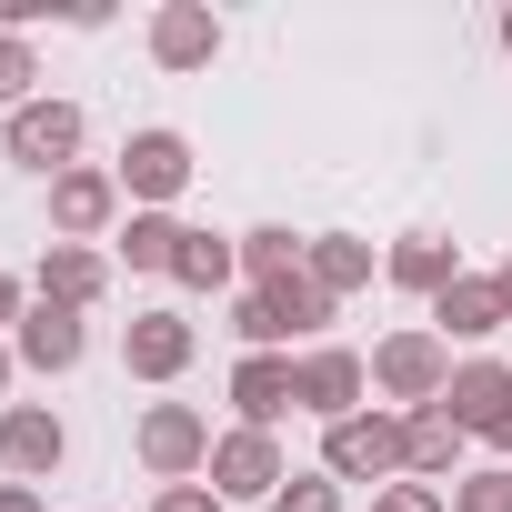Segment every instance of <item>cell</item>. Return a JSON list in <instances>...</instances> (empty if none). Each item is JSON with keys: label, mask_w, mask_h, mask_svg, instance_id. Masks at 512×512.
<instances>
[{"label": "cell", "mask_w": 512, "mask_h": 512, "mask_svg": "<svg viewBox=\"0 0 512 512\" xmlns=\"http://www.w3.org/2000/svg\"><path fill=\"white\" fill-rule=\"evenodd\" d=\"M201 362V322L191 312H131L121 322V372L131 382H181Z\"/></svg>", "instance_id": "cell-10"}, {"label": "cell", "mask_w": 512, "mask_h": 512, "mask_svg": "<svg viewBox=\"0 0 512 512\" xmlns=\"http://www.w3.org/2000/svg\"><path fill=\"white\" fill-rule=\"evenodd\" d=\"M292 412H302V372H292V352H241V362H231V422L282 432Z\"/></svg>", "instance_id": "cell-13"}, {"label": "cell", "mask_w": 512, "mask_h": 512, "mask_svg": "<svg viewBox=\"0 0 512 512\" xmlns=\"http://www.w3.org/2000/svg\"><path fill=\"white\" fill-rule=\"evenodd\" d=\"M21 101H41V51L31 31H0V111H21Z\"/></svg>", "instance_id": "cell-24"}, {"label": "cell", "mask_w": 512, "mask_h": 512, "mask_svg": "<svg viewBox=\"0 0 512 512\" xmlns=\"http://www.w3.org/2000/svg\"><path fill=\"white\" fill-rule=\"evenodd\" d=\"M382 512H452V492H432V482H392Z\"/></svg>", "instance_id": "cell-28"}, {"label": "cell", "mask_w": 512, "mask_h": 512, "mask_svg": "<svg viewBox=\"0 0 512 512\" xmlns=\"http://www.w3.org/2000/svg\"><path fill=\"white\" fill-rule=\"evenodd\" d=\"M332 292L312 282V272H292V282H272V292H241L231 302V332H241V352H312L322 332H332Z\"/></svg>", "instance_id": "cell-1"}, {"label": "cell", "mask_w": 512, "mask_h": 512, "mask_svg": "<svg viewBox=\"0 0 512 512\" xmlns=\"http://www.w3.org/2000/svg\"><path fill=\"white\" fill-rule=\"evenodd\" d=\"M272 512H342V482H332V472L312 462V472H292V482L272 492Z\"/></svg>", "instance_id": "cell-26"}, {"label": "cell", "mask_w": 512, "mask_h": 512, "mask_svg": "<svg viewBox=\"0 0 512 512\" xmlns=\"http://www.w3.org/2000/svg\"><path fill=\"white\" fill-rule=\"evenodd\" d=\"M452 512H512V462H482L452 482Z\"/></svg>", "instance_id": "cell-25"}, {"label": "cell", "mask_w": 512, "mask_h": 512, "mask_svg": "<svg viewBox=\"0 0 512 512\" xmlns=\"http://www.w3.org/2000/svg\"><path fill=\"white\" fill-rule=\"evenodd\" d=\"M181 241H191V221H181V211H131V221L111 231V262H121V272H151V282H171Z\"/></svg>", "instance_id": "cell-20"}, {"label": "cell", "mask_w": 512, "mask_h": 512, "mask_svg": "<svg viewBox=\"0 0 512 512\" xmlns=\"http://www.w3.org/2000/svg\"><path fill=\"white\" fill-rule=\"evenodd\" d=\"M0 512H51V502H41V482H0Z\"/></svg>", "instance_id": "cell-30"}, {"label": "cell", "mask_w": 512, "mask_h": 512, "mask_svg": "<svg viewBox=\"0 0 512 512\" xmlns=\"http://www.w3.org/2000/svg\"><path fill=\"white\" fill-rule=\"evenodd\" d=\"M382 282H392V292H412V302H442V292L462 282V251H452L442 231H402V241L382 251Z\"/></svg>", "instance_id": "cell-18"}, {"label": "cell", "mask_w": 512, "mask_h": 512, "mask_svg": "<svg viewBox=\"0 0 512 512\" xmlns=\"http://www.w3.org/2000/svg\"><path fill=\"white\" fill-rule=\"evenodd\" d=\"M442 412H452L472 442H492V452L512 462V362H452V392H442Z\"/></svg>", "instance_id": "cell-11"}, {"label": "cell", "mask_w": 512, "mask_h": 512, "mask_svg": "<svg viewBox=\"0 0 512 512\" xmlns=\"http://www.w3.org/2000/svg\"><path fill=\"white\" fill-rule=\"evenodd\" d=\"M372 392H382V412H432V402L452 392V342H442L432 322L382 332V342H372Z\"/></svg>", "instance_id": "cell-2"}, {"label": "cell", "mask_w": 512, "mask_h": 512, "mask_svg": "<svg viewBox=\"0 0 512 512\" xmlns=\"http://www.w3.org/2000/svg\"><path fill=\"white\" fill-rule=\"evenodd\" d=\"M302 251H312V241H302L292 221H251V231H241V292L292 282V272H302Z\"/></svg>", "instance_id": "cell-23"}, {"label": "cell", "mask_w": 512, "mask_h": 512, "mask_svg": "<svg viewBox=\"0 0 512 512\" xmlns=\"http://www.w3.org/2000/svg\"><path fill=\"white\" fill-rule=\"evenodd\" d=\"M211 412L201 402H141V422H131V452H141V472L151 482H201L211 472Z\"/></svg>", "instance_id": "cell-5"}, {"label": "cell", "mask_w": 512, "mask_h": 512, "mask_svg": "<svg viewBox=\"0 0 512 512\" xmlns=\"http://www.w3.org/2000/svg\"><path fill=\"white\" fill-rule=\"evenodd\" d=\"M171 282H181V292H211V302H221V292L241 282V231H201V221H191V241H181Z\"/></svg>", "instance_id": "cell-22"}, {"label": "cell", "mask_w": 512, "mask_h": 512, "mask_svg": "<svg viewBox=\"0 0 512 512\" xmlns=\"http://www.w3.org/2000/svg\"><path fill=\"white\" fill-rule=\"evenodd\" d=\"M11 352H21V372L61 382V372H81V352H91V312H61V302H41V292H31V312H21Z\"/></svg>", "instance_id": "cell-14"}, {"label": "cell", "mask_w": 512, "mask_h": 512, "mask_svg": "<svg viewBox=\"0 0 512 512\" xmlns=\"http://www.w3.org/2000/svg\"><path fill=\"white\" fill-rule=\"evenodd\" d=\"M81 141H91V111L61 101V91H41V101H21L11 121H0V151H11L21 171H41V181L81 171Z\"/></svg>", "instance_id": "cell-4"}, {"label": "cell", "mask_w": 512, "mask_h": 512, "mask_svg": "<svg viewBox=\"0 0 512 512\" xmlns=\"http://www.w3.org/2000/svg\"><path fill=\"white\" fill-rule=\"evenodd\" d=\"M502 322H512V312H502V282H492V272H462V282L432 302V332H442V342H492Z\"/></svg>", "instance_id": "cell-21"}, {"label": "cell", "mask_w": 512, "mask_h": 512, "mask_svg": "<svg viewBox=\"0 0 512 512\" xmlns=\"http://www.w3.org/2000/svg\"><path fill=\"white\" fill-rule=\"evenodd\" d=\"M292 372H302V412L332 432V422H352V412H372V352H352V342H312V352H292Z\"/></svg>", "instance_id": "cell-9"}, {"label": "cell", "mask_w": 512, "mask_h": 512, "mask_svg": "<svg viewBox=\"0 0 512 512\" xmlns=\"http://www.w3.org/2000/svg\"><path fill=\"white\" fill-rule=\"evenodd\" d=\"M141 41H151V61H161V71H211L231 31H221V11H211V0H161Z\"/></svg>", "instance_id": "cell-15"}, {"label": "cell", "mask_w": 512, "mask_h": 512, "mask_svg": "<svg viewBox=\"0 0 512 512\" xmlns=\"http://www.w3.org/2000/svg\"><path fill=\"white\" fill-rule=\"evenodd\" d=\"M221 502H262L272 512V492L292 482V452H282V432H251V422H231L221 442H211V472H201Z\"/></svg>", "instance_id": "cell-7"}, {"label": "cell", "mask_w": 512, "mask_h": 512, "mask_svg": "<svg viewBox=\"0 0 512 512\" xmlns=\"http://www.w3.org/2000/svg\"><path fill=\"white\" fill-rule=\"evenodd\" d=\"M302 272H312V282H322L332 302H352V292H372V282H382V251H372L362 231H312Z\"/></svg>", "instance_id": "cell-19"}, {"label": "cell", "mask_w": 512, "mask_h": 512, "mask_svg": "<svg viewBox=\"0 0 512 512\" xmlns=\"http://www.w3.org/2000/svg\"><path fill=\"white\" fill-rule=\"evenodd\" d=\"M11 382H21V352H11V342H0V412H11Z\"/></svg>", "instance_id": "cell-31"}, {"label": "cell", "mask_w": 512, "mask_h": 512, "mask_svg": "<svg viewBox=\"0 0 512 512\" xmlns=\"http://www.w3.org/2000/svg\"><path fill=\"white\" fill-rule=\"evenodd\" d=\"M21 312H31V282H21V272H0V342L21 332Z\"/></svg>", "instance_id": "cell-29"}, {"label": "cell", "mask_w": 512, "mask_h": 512, "mask_svg": "<svg viewBox=\"0 0 512 512\" xmlns=\"http://www.w3.org/2000/svg\"><path fill=\"white\" fill-rule=\"evenodd\" d=\"M41 191H51V241H91V251H101V241L131 221L111 161H81V171H61V181H41Z\"/></svg>", "instance_id": "cell-8"}, {"label": "cell", "mask_w": 512, "mask_h": 512, "mask_svg": "<svg viewBox=\"0 0 512 512\" xmlns=\"http://www.w3.org/2000/svg\"><path fill=\"white\" fill-rule=\"evenodd\" d=\"M462 452H472V432L432 402V412H402V482H432V492H452L462 482Z\"/></svg>", "instance_id": "cell-16"}, {"label": "cell", "mask_w": 512, "mask_h": 512, "mask_svg": "<svg viewBox=\"0 0 512 512\" xmlns=\"http://www.w3.org/2000/svg\"><path fill=\"white\" fill-rule=\"evenodd\" d=\"M31 292H41V302H61V312H91V302L111 292V251H91V241H41Z\"/></svg>", "instance_id": "cell-17"}, {"label": "cell", "mask_w": 512, "mask_h": 512, "mask_svg": "<svg viewBox=\"0 0 512 512\" xmlns=\"http://www.w3.org/2000/svg\"><path fill=\"white\" fill-rule=\"evenodd\" d=\"M502 61H512V0H502Z\"/></svg>", "instance_id": "cell-33"}, {"label": "cell", "mask_w": 512, "mask_h": 512, "mask_svg": "<svg viewBox=\"0 0 512 512\" xmlns=\"http://www.w3.org/2000/svg\"><path fill=\"white\" fill-rule=\"evenodd\" d=\"M322 472H332L342 492H352V482H362V492H372V482L392 492V482H402V412L372 402V412L332 422V432H322Z\"/></svg>", "instance_id": "cell-6"}, {"label": "cell", "mask_w": 512, "mask_h": 512, "mask_svg": "<svg viewBox=\"0 0 512 512\" xmlns=\"http://www.w3.org/2000/svg\"><path fill=\"white\" fill-rule=\"evenodd\" d=\"M492 282H502V312H512V251H502V262H492Z\"/></svg>", "instance_id": "cell-32"}, {"label": "cell", "mask_w": 512, "mask_h": 512, "mask_svg": "<svg viewBox=\"0 0 512 512\" xmlns=\"http://www.w3.org/2000/svg\"><path fill=\"white\" fill-rule=\"evenodd\" d=\"M111 181H121V201H131V211H171V201L201 181V161H191V131H171V121H141V131L121 141Z\"/></svg>", "instance_id": "cell-3"}, {"label": "cell", "mask_w": 512, "mask_h": 512, "mask_svg": "<svg viewBox=\"0 0 512 512\" xmlns=\"http://www.w3.org/2000/svg\"><path fill=\"white\" fill-rule=\"evenodd\" d=\"M71 462V422L51 402H11L0 412V482H51Z\"/></svg>", "instance_id": "cell-12"}, {"label": "cell", "mask_w": 512, "mask_h": 512, "mask_svg": "<svg viewBox=\"0 0 512 512\" xmlns=\"http://www.w3.org/2000/svg\"><path fill=\"white\" fill-rule=\"evenodd\" d=\"M151 512H231V502H221L211 482H161V492H151Z\"/></svg>", "instance_id": "cell-27"}]
</instances>
